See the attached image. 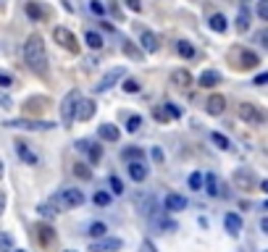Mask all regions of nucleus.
Segmentation results:
<instances>
[{
  "instance_id": "obj_46",
  "label": "nucleus",
  "mask_w": 268,
  "mask_h": 252,
  "mask_svg": "<svg viewBox=\"0 0 268 252\" xmlns=\"http://www.w3.org/2000/svg\"><path fill=\"white\" fill-rule=\"evenodd\" d=\"M124 3L129 6V8L134 11V13H139V11H142V0H124Z\"/></svg>"
},
{
  "instance_id": "obj_33",
  "label": "nucleus",
  "mask_w": 268,
  "mask_h": 252,
  "mask_svg": "<svg viewBox=\"0 0 268 252\" xmlns=\"http://www.w3.org/2000/svg\"><path fill=\"white\" fill-rule=\"evenodd\" d=\"M142 126V116H129V121H126V132L129 134H137Z\"/></svg>"
},
{
  "instance_id": "obj_17",
  "label": "nucleus",
  "mask_w": 268,
  "mask_h": 252,
  "mask_svg": "<svg viewBox=\"0 0 268 252\" xmlns=\"http://www.w3.org/2000/svg\"><path fill=\"white\" fill-rule=\"evenodd\" d=\"M98 134H100L103 142H118V137H121V132L116 129L113 123H103L100 129H98Z\"/></svg>"
},
{
  "instance_id": "obj_44",
  "label": "nucleus",
  "mask_w": 268,
  "mask_h": 252,
  "mask_svg": "<svg viewBox=\"0 0 268 252\" xmlns=\"http://www.w3.org/2000/svg\"><path fill=\"white\" fill-rule=\"evenodd\" d=\"M258 16L268 21V0H260V3H258Z\"/></svg>"
},
{
  "instance_id": "obj_37",
  "label": "nucleus",
  "mask_w": 268,
  "mask_h": 252,
  "mask_svg": "<svg viewBox=\"0 0 268 252\" xmlns=\"http://www.w3.org/2000/svg\"><path fill=\"white\" fill-rule=\"evenodd\" d=\"M95 205H98V208H105V205H110V195H108V192H98V195H95Z\"/></svg>"
},
{
  "instance_id": "obj_2",
  "label": "nucleus",
  "mask_w": 268,
  "mask_h": 252,
  "mask_svg": "<svg viewBox=\"0 0 268 252\" xmlns=\"http://www.w3.org/2000/svg\"><path fill=\"white\" fill-rule=\"evenodd\" d=\"M53 205L58 210H71V208H79V205H84V192L82 189H61V192L53 197Z\"/></svg>"
},
{
  "instance_id": "obj_54",
  "label": "nucleus",
  "mask_w": 268,
  "mask_h": 252,
  "mask_svg": "<svg viewBox=\"0 0 268 252\" xmlns=\"http://www.w3.org/2000/svg\"><path fill=\"white\" fill-rule=\"evenodd\" d=\"M3 168H6V166H3V161H0V176H3Z\"/></svg>"
},
{
  "instance_id": "obj_16",
  "label": "nucleus",
  "mask_w": 268,
  "mask_h": 252,
  "mask_svg": "<svg viewBox=\"0 0 268 252\" xmlns=\"http://www.w3.org/2000/svg\"><path fill=\"white\" fill-rule=\"evenodd\" d=\"M129 176L134 181H145L147 179V166L142 161H129Z\"/></svg>"
},
{
  "instance_id": "obj_9",
  "label": "nucleus",
  "mask_w": 268,
  "mask_h": 252,
  "mask_svg": "<svg viewBox=\"0 0 268 252\" xmlns=\"http://www.w3.org/2000/svg\"><path fill=\"white\" fill-rule=\"evenodd\" d=\"M121 249V239L116 236H100L98 242L90 244V252H118Z\"/></svg>"
},
{
  "instance_id": "obj_10",
  "label": "nucleus",
  "mask_w": 268,
  "mask_h": 252,
  "mask_svg": "<svg viewBox=\"0 0 268 252\" xmlns=\"http://www.w3.org/2000/svg\"><path fill=\"white\" fill-rule=\"evenodd\" d=\"M76 150H79V152H87L90 163H98L100 158H103V147L95 145V142H90V139H79V142H76Z\"/></svg>"
},
{
  "instance_id": "obj_13",
  "label": "nucleus",
  "mask_w": 268,
  "mask_h": 252,
  "mask_svg": "<svg viewBox=\"0 0 268 252\" xmlns=\"http://www.w3.org/2000/svg\"><path fill=\"white\" fill-rule=\"evenodd\" d=\"M92 116H95V100L79 98V103H76V118L79 121H90Z\"/></svg>"
},
{
  "instance_id": "obj_22",
  "label": "nucleus",
  "mask_w": 268,
  "mask_h": 252,
  "mask_svg": "<svg viewBox=\"0 0 268 252\" xmlns=\"http://www.w3.org/2000/svg\"><path fill=\"white\" fill-rule=\"evenodd\" d=\"M240 60H242V63H240L242 69H255V66H258V55L250 53V50H240Z\"/></svg>"
},
{
  "instance_id": "obj_38",
  "label": "nucleus",
  "mask_w": 268,
  "mask_h": 252,
  "mask_svg": "<svg viewBox=\"0 0 268 252\" xmlns=\"http://www.w3.org/2000/svg\"><path fill=\"white\" fill-rule=\"evenodd\" d=\"M110 192L113 195H124V184H121V179H116V176H110Z\"/></svg>"
},
{
  "instance_id": "obj_4",
  "label": "nucleus",
  "mask_w": 268,
  "mask_h": 252,
  "mask_svg": "<svg viewBox=\"0 0 268 252\" xmlns=\"http://www.w3.org/2000/svg\"><path fill=\"white\" fill-rule=\"evenodd\" d=\"M236 116H240L245 123H250V126H260L263 118H265L260 113V108L252 105V103H240V105H236Z\"/></svg>"
},
{
  "instance_id": "obj_7",
  "label": "nucleus",
  "mask_w": 268,
  "mask_h": 252,
  "mask_svg": "<svg viewBox=\"0 0 268 252\" xmlns=\"http://www.w3.org/2000/svg\"><path fill=\"white\" fill-rule=\"evenodd\" d=\"M231 181H234V186H236V189H245V192H252V189L258 186L255 176H252V173H250L247 168H240V171H234Z\"/></svg>"
},
{
  "instance_id": "obj_39",
  "label": "nucleus",
  "mask_w": 268,
  "mask_h": 252,
  "mask_svg": "<svg viewBox=\"0 0 268 252\" xmlns=\"http://www.w3.org/2000/svg\"><path fill=\"white\" fill-rule=\"evenodd\" d=\"M124 50H126V55H132V58H142V53L137 50V47H134L129 40H124Z\"/></svg>"
},
{
  "instance_id": "obj_57",
  "label": "nucleus",
  "mask_w": 268,
  "mask_h": 252,
  "mask_svg": "<svg viewBox=\"0 0 268 252\" xmlns=\"http://www.w3.org/2000/svg\"><path fill=\"white\" fill-rule=\"evenodd\" d=\"M66 252H74V249H66Z\"/></svg>"
},
{
  "instance_id": "obj_53",
  "label": "nucleus",
  "mask_w": 268,
  "mask_h": 252,
  "mask_svg": "<svg viewBox=\"0 0 268 252\" xmlns=\"http://www.w3.org/2000/svg\"><path fill=\"white\" fill-rule=\"evenodd\" d=\"M260 229H263V231H265V234H268V215H265V218H263V220H260Z\"/></svg>"
},
{
  "instance_id": "obj_51",
  "label": "nucleus",
  "mask_w": 268,
  "mask_h": 252,
  "mask_svg": "<svg viewBox=\"0 0 268 252\" xmlns=\"http://www.w3.org/2000/svg\"><path fill=\"white\" fill-rule=\"evenodd\" d=\"M153 158H155V161H163V152H161V150L155 147V150H153Z\"/></svg>"
},
{
  "instance_id": "obj_45",
  "label": "nucleus",
  "mask_w": 268,
  "mask_h": 252,
  "mask_svg": "<svg viewBox=\"0 0 268 252\" xmlns=\"http://www.w3.org/2000/svg\"><path fill=\"white\" fill-rule=\"evenodd\" d=\"M166 110H168V116H171V118H179V116H182V110L173 105V103H166Z\"/></svg>"
},
{
  "instance_id": "obj_43",
  "label": "nucleus",
  "mask_w": 268,
  "mask_h": 252,
  "mask_svg": "<svg viewBox=\"0 0 268 252\" xmlns=\"http://www.w3.org/2000/svg\"><path fill=\"white\" fill-rule=\"evenodd\" d=\"M11 87H13V79H11L8 74L0 71V89H11Z\"/></svg>"
},
{
  "instance_id": "obj_12",
  "label": "nucleus",
  "mask_w": 268,
  "mask_h": 252,
  "mask_svg": "<svg viewBox=\"0 0 268 252\" xmlns=\"http://www.w3.org/2000/svg\"><path fill=\"white\" fill-rule=\"evenodd\" d=\"M205 110H208L211 116H221L226 110V98L224 94H211L208 103H205Z\"/></svg>"
},
{
  "instance_id": "obj_14",
  "label": "nucleus",
  "mask_w": 268,
  "mask_h": 252,
  "mask_svg": "<svg viewBox=\"0 0 268 252\" xmlns=\"http://www.w3.org/2000/svg\"><path fill=\"white\" fill-rule=\"evenodd\" d=\"M139 45H142V50H145V53H158V47H161V42H158V37L153 35L150 29H142Z\"/></svg>"
},
{
  "instance_id": "obj_41",
  "label": "nucleus",
  "mask_w": 268,
  "mask_h": 252,
  "mask_svg": "<svg viewBox=\"0 0 268 252\" xmlns=\"http://www.w3.org/2000/svg\"><path fill=\"white\" fill-rule=\"evenodd\" d=\"M189 189H202V173H192L189 176Z\"/></svg>"
},
{
  "instance_id": "obj_1",
  "label": "nucleus",
  "mask_w": 268,
  "mask_h": 252,
  "mask_svg": "<svg viewBox=\"0 0 268 252\" xmlns=\"http://www.w3.org/2000/svg\"><path fill=\"white\" fill-rule=\"evenodd\" d=\"M24 60H26V66L35 74H45L47 71V50H45V40L40 35H32L24 42Z\"/></svg>"
},
{
  "instance_id": "obj_21",
  "label": "nucleus",
  "mask_w": 268,
  "mask_h": 252,
  "mask_svg": "<svg viewBox=\"0 0 268 252\" xmlns=\"http://www.w3.org/2000/svg\"><path fill=\"white\" fill-rule=\"evenodd\" d=\"M202 186H205V192H208L211 197H216V195H218V179H216V173L202 176Z\"/></svg>"
},
{
  "instance_id": "obj_40",
  "label": "nucleus",
  "mask_w": 268,
  "mask_h": 252,
  "mask_svg": "<svg viewBox=\"0 0 268 252\" xmlns=\"http://www.w3.org/2000/svg\"><path fill=\"white\" fill-rule=\"evenodd\" d=\"M255 40L260 42V47H263V50H268V26L258 32V35H255Z\"/></svg>"
},
{
  "instance_id": "obj_32",
  "label": "nucleus",
  "mask_w": 268,
  "mask_h": 252,
  "mask_svg": "<svg viewBox=\"0 0 268 252\" xmlns=\"http://www.w3.org/2000/svg\"><path fill=\"white\" fill-rule=\"evenodd\" d=\"M87 234L92 236V239H100V236H105V234H108V226H105V224H92Z\"/></svg>"
},
{
  "instance_id": "obj_15",
  "label": "nucleus",
  "mask_w": 268,
  "mask_h": 252,
  "mask_svg": "<svg viewBox=\"0 0 268 252\" xmlns=\"http://www.w3.org/2000/svg\"><path fill=\"white\" fill-rule=\"evenodd\" d=\"M171 84H176L179 89L192 87V74H189L187 69H176V71H171Z\"/></svg>"
},
{
  "instance_id": "obj_30",
  "label": "nucleus",
  "mask_w": 268,
  "mask_h": 252,
  "mask_svg": "<svg viewBox=\"0 0 268 252\" xmlns=\"http://www.w3.org/2000/svg\"><path fill=\"white\" fill-rule=\"evenodd\" d=\"M211 142H213V145H216L218 150H229V147H231V145H229V139H226L224 134H218V132H213V134H211Z\"/></svg>"
},
{
  "instance_id": "obj_31",
  "label": "nucleus",
  "mask_w": 268,
  "mask_h": 252,
  "mask_svg": "<svg viewBox=\"0 0 268 252\" xmlns=\"http://www.w3.org/2000/svg\"><path fill=\"white\" fill-rule=\"evenodd\" d=\"M45 110L47 108V98H29L26 100V110Z\"/></svg>"
},
{
  "instance_id": "obj_29",
  "label": "nucleus",
  "mask_w": 268,
  "mask_h": 252,
  "mask_svg": "<svg viewBox=\"0 0 268 252\" xmlns=\"http://www.w3.org/2000/svg\"><path fill=\"white\" fill-rule=\"evenodd\" d=\"M145 158V150L142 147H126L124 150V161H142Z\"/></svg>"
},
{
  "instance_id": "obj_49",
  "label": "nucleus",
  "mask_w": 268,
  "mask_h": 252,
  "mask_svg": "<svg viewBox=\"0 0 268 252\" xmlns=\"http://www.w3.org/2000/svg\"><path fill=\"white\" fill-rule=\"evenodd\" d=\"M142 252H158V249H155L153 242H145V244H142Z\"/></svg>"
},
{
  "instance_id": "obj_50",
  "label": "nucleus",
  "mask_w": 268,
  "mask_h": 252,
  "mask_svg": "<svg viewBox=\"0 0 268 252\" xmlns=\"http://www.w3.org/2000/svg\"><path fill=\"white\" fill-rule=\"evenodd\" d=\"M92 11H95V13H105V8L98 3V0H92Z\"/></svg>"
},
{
  "instance_id": "obj_6",
  "label": "nucleus",
  "mask_w": 268,
  "mask_h": 252,
  "mask_svg": "<svg viewBox=\"0 0 268 252\" xmlns=\"http://www.w3.org/2000/svg\"><path fill=\"white\" fill-rule=\"evenodd\" d=\"M124 76H126V69H121V66L110 69V71H108V74L100 79V84H95V92H108L110 87H116Z\"/></svg>"
},
{
  "instance_id": "obj_8",
  "label": "nucleus",
  "mask_w": 268,
  "mask_h": 252,
  "mask_svg": "<svg viewBox=\"0 0 268 252\" xmlns=\"http://www.w3.org/2000/svg\"><path fill=\"white\" fill-rule=\"evenodd\" d=\"M6 126H11V129H26V132L53 129V123H50V121H29V118H16V121H8Z\"/></svg>"
},
{
  "instance_id": "obj_23",
  "label": "nucleus",
  "mask_w": 268,
  "mask_h": 252,
  "mask_svg": "<svg viewBox=\"0 0 268 252\" xmlns=\"http://www.w3.org/2000/svg\"><path fill=\"white\" fill-rule=\"evenodd\" d=\"M208 24H211L213 32H218V35H221V32H226V26H229V24H226V16H221V13H213Z\"/></svg>"
},
{
  "instance_id": "obj_34",
  "label": "nucleus",
  "mask_w": 268,
  "mask_h": 252,
  "mask_svg": "<svg viewBox=\"0 0 268 252\" xmlns=\"http://www.w3.org/2000/svg\"><path fill=\"white\" fill-rule=\"evenodd\" d=\"M74 173H76L79 179H84V181L92 179V171H90V166H84V163H76V166H74Z\"/></svg>"
},
{
  "instance_id": "obj_35",
  "label": "nucleus",
  "mask_w": 268,
  "mask_h": 252,
  "mask_svg": "<svg viewBox=\"0 0 268 252\" xmlns=\"http://www.w3.org/2000/svg\"><path fill=\"white\" fill-rule=\"evenodd\" d=\"M121 87H124V92H139V82L137 79H121Z\"/></svg>"
},
{
  "instance_id": "obj_48",
  "label": "nucleus",
  "mask_w": 268,
  "mask_h": 252,
  "mask_svg": "<svg viewBox=\"0 0 268 252\" xmlns=\"http://www.w3.org/2000/svg\"><path fill=\"white\" fill-rule=\"evenodd\" d=\"M3 210H6V192L0 189V215H3Z\"/></svg>"
},
{
  "instance_id": "obj_26",
  "label": "nucleus",
  "mask_w": 268,
  "mask_h": 252,
  "mask_svg": "<svg viewBox=\"0 0 268 252\" xmlns=\"http://www.w3.org/2000/svg\"><path fill=\"white\" fill-rule=\"evenodd\" d=\"M84 40H87V45L92 47V50H100V47L105 45V42H103V37L98 35V32H87V35H84Z\"/></svg>"
},
{
  "instance_id": "obj_25",
  "label": "nucleus",
  "mask_w": 268,
  "mask_h": 252,
  "mask_svg": "<svg viewBox=\"0 0 268 252\" xmlns=\"http://www.w3.org/2000/svg\"><path fill=\"white\" fill-rule=\"evenodd\" d=\"M236 29H240V32L250 29V13H247V8H240V13H236Z\"/></svg>"
},
{
  "instance_id": "obj_42",
  "label": "nucleus",
  "mask_w": 268,
  "mask_h": 252,
  "mask_svg": "<svg viewBox=\"0 0 268 252\" xmlns=\"http://www.w3.org/2000/svg\"><path fill=\"white\" fill-rule=\"evenodd\" d=\"M37 210H40V215H45V218H53V215L58 213V210L53 208V205H40V208H37Z\"/></svg>"
},
{
  "instance_id": "obj_55",
  "label": "nucleus",
  "mask_w": 268,
  "mask_h": 252,
  "mask_svg": "<svg viewBox=\"0 0 268 252\" xmlns=\"http://www.w3.org/2000/svg\"><path fill=\"white\" fill-rule=\"evenodd\" d=\"M263 210H268V202H265V205H263Z\"/></svg>"
},
{
  "instance_id": "obj_5",
  "label": "nucleus",
  "mask_w": 268,
  "mask_h": 252,
  "mask_svg": "<svg viewBox=\"0 0 268 252\" xmlns=\"http://www.w3.org/2000/svg\"><path fill=\"white\" fill-rule=\"evenodd\" d=\"M53 40L63 47V50H69V53H79V42H76V37L71 35V32H69L66 26H55V29H53Z\"/></svg>"
},
{
  "instance_id": "obj_27",
  "label": "nucleus",
  "mask_w": 268,
  "mask_h": 252,
  "mask_svg": "<svg viewBox=\"0 0 268 252\" xmlns=\"http://www.w3.org/2000/svg\"><path fill=\"white\" fill-rule=\"evenodd\" d=\"M16 244H13V236L6 234V231H0V252H13Z\"/></svg>"
},
{
  "instance_id": "obj_20",
  "label": "nucleus",
  "mask_w": 268,
  "mask_h": 252,
  "mask_svg": "<svg viewBox=\"0 0 268 252\" xmlns=\"http://www.w3.org/2000/svg\"><path fill=\"white\" fill-rule=\"evenodd\" d=\"M218 82H221V74H218V71H202V74H200V82H197V84L208 89V87H216Z\"/></svg>"
},
{
  "instance_id": "obj_52",
  "label": "nucleus",
  "mask_w": 268,
  "mask_h": 252,
  "mask_svg": "<svg viewBox=\"0 0 268 252\" xmlns=\"http://www.w3.org/2000/svg\"><path fill=\"white\" fill-rule=\"evenodd\" d=\"M260 192H265V195H268V179H263V181H260Z\"/></svg>"
},
{
  "instance_id": "obj_3",
  "label": "nucleus",
  "mask_w": 268,
  "mask_h": 252,
  "mask_svg": "<svg viewBox=\"0 0 268 252\" xmlns=\"http://www.w3.org/2000/svg\"><path fill=\"white\" fill-rule=\"evenodd\" d=\"M79 98H82V94H79L76 89H71L66 98L61 100V123L63 126H71L74 123V118H76V103H79Z\"/></svg>"
},
{
  "instance_id": "obj_18",
  "label": "nucleus",
  "mask_w": 268,
  "mask_h": 252,
  "mask_svg": "<svg viewBox=\"0 0 268 252\" xmlns=\"http://www.w3.org/2000/svg\"><path fill=\"white\" fill-rule=\"evenodd\" d=\"M224 226H226V231L231 234V236H236L242 231V218L236 215V213H229L226 218H224Z\"/></svg>"
},
{
  "instance_id": "obj_11",
  "label": "nucleus",
  "mask_w": 268,
  "mask_h": 252,
  "mask_svg": "<svg viewBox=\"0 0 268 252\" xmlns=\"http://www.w3.org/2000/svg\"><path fill=\"white\" fill-rule=\"evenodd\" d=\"M163 210H166V213H182V210H187V197H182V195H176V192L166 195Z\"/></svg>"
},
{
  "instance_id": "obj_19",
  "label": "nucleus",
  "mask_w": 268,
  "mask_h": 252,
  "mask_svg": "<svg viewBox=\"0 0 268 252\" xmlns=\"http://www.w3.org/2000/svg\"><path fill=\"white\" fill-rule=\"evenodd\" d=\"M16 152H19V158H21V161H26V163H32V166H35V163L40 161V158L29 150V145H26V142H16Z\"/></svg>"
},
{
  "instance_id": "obj_56",
  "label": "nucleus",
  "mask_w": 268,
  "mask_h": 252,
  "mask_svg": "<svg viewBox=\"0 0 268 252\" xmlns=\"http://www.w3.org/2000/svg\"><path fill=\"white\" fill-rule=\"evenodd\" d=\"M13 252H26V249H13Z\"/></svg>"
},
{
  "instance_id": "obj_47",
  "label": "nucleus",
  "mask_w": 268,
  "mask_h": 252,
  "mask_svg": "<svg viewBox=\"0 0 268 252\" xmlns=\"http://www.w3.org/2000/svg\"><path fill=\"white\" fill-rule=\"evenodd\" d=\"M255 84H268V74H258L255 76Z\"/></svg>"
},
{
  "instance_id": "obj_36",
  "label": "nucleus",
  "mask_w": 268,
  "mask_h": 252,
  "mask_svg": "<svg viewBox=\"0 0 268 252\" xmlns=\"http://www.w3.org/2000/svg\"><path fill=\"white\" fill-rule=\"evenodd\" d=\"M26 13H29V19H40V16H45V8L37 6V3H29L26 6Z\"/></svg>"
},
{
  "instance_id": "obj_28",
  "label": "nucleus",
  "mask_w": 268,
  "mask_h": 252,
  "mask_svg": "<svg viewBox=\"0 0 268 252\" xmlns=\"http://www.w3.org/2000/svg\"><path fill=\"white\" fill-rule=\"evenodd\" d=\"M176 50H179L182 58H195V47L189 45L187 40H179V42H176Z\"/></svg>"
},
{
  "instance_id": "obj_24",
  "label": "nucleus",
  "mask_w": 268,
  "mask_h": 252,
  "mask_svg": "<svg viewBox=\"0 0 268 252\" xmlns=\"http://www.w3.org/2000/svg\"><path fill=\"white\" fill-rule=\"evenodd\" d=\"M37 239L42 242V244H53V239H55V234H53V229L50 226H37Z\"/></svg>"
}]
</instances>
